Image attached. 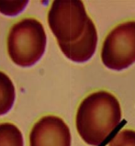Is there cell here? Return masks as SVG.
I'll list each match as a JSON object with an SVG mask.
<instances>
[{"label":"cell","mask_w":135,"mask_h":146,"mask_svg":"<svg viewBox=\"0 0 135 146\" xmlns=\"http://www.w3.org/2000/svg\"><path fill=\"white\" fill-rule=\"evenodd\" d=\"M121 120L120 102L107 91L94 92L78 107L75 125L86 143L98 146L115 130Z\"/></svg>","instance_id":"6da1fadb"},{"label":"cell","mask_w":135,"mask_h":146,"mask_svg":"<svg viewBox=\"0 0 135 146\" xmlns=\"http://www.w3.org/2000/svg\"><path fill=\"white\" fill-rule=\"evenodd\" d=\"M47 36L43 25L34 18H25L11 27L7 36V53L19 67H31L43 56Z\"/></svg>","instance_id":"7a4b0ae2"},{"label":"cell","mask_w":135,"mask_h":146,"mask_svg":"<svg viewBox=\"0 0 135 146\" xmlns=\"http://www.w3.org/2000/svg\"><path fill=\"white\" fill-rule=\"evenodd\" d=\"M89 17L79 0H55L48 12V25L58 44H70L86 32Z\"/></svg>","instance_id":"3957f363"},{"label":"cell","mask_w":135,"mask_h":146,"mask_svg":"<svg viewBox=\"0 0 135 146\" xmlns=\"http://www.w3.org/2000/svg\"><path fill=\"white\" fill-rule=\"evenodd\" d=\"M101 60L106 67L121 71L135 62V21H127L115 27L106 37Z\"/></svg>","instance_id":"277c9868"},{"label":"cell","mask_w":135,"mask_h":146,"mask_svg":"<svg viewBox=\"0 0 135 146\" xmlns=\"http://www.w3.org/2000/svg\"><path fill=\"white\" fill-rule=\"evenodd\" d=\"M70 129L60 117L47 115L34 123L29 135V146H71Z\"/></svg>","instance_id":"5b68a950"},{"label":"cell","mask_w":135,"mask_h":146,"mask_svg":"<svg viewBox=\"0 0 135 146\" xmlns=\"http://www.w3.org/2000/svg\"><path fill=\"white\" fill-rule=\"evenodd\" d=\"M66 58L74 62H85L92 58L98 45V32L94 22L89 19L84 35L74 43L58 44Z\"/></svg>","instance_id":"8992f818"},{"label":"cell","mask_w":135,"mask_h":146,"mask_svg":"<svg viewBox=\"0 0 135 146\" xmlns=\"http://www.w3.org/2000/svg\"><path fill=\"white\" fill-rule=\"evenodd\" d=\"M16 100V88L10 77L0 71V116L8 113Z\"/></svg>","instance_id":"52a82bcc"},{"label":"cell","mask_w":135,"mask_h":146,"mask_svg":"<svg viewBox=\"0 0 135 146\" xmlns=\"http://www.w3.org/2000/svg\"><path fill=\"white\" fill-rule=\"evenodd\" d=\"M0 146H24L23 134L15 124L0 123Z\"/></svg>","instance_id":"ba28073f"},{"label":"cell","mask_w":135,"mask_h":146,"mask_svg":"<svg viewBox=\"0 0 135 146\" xmlns=\"http://www.w3.org/2000/svg\"><path fill=\"white\" fill-rule=\"evenodd\" d=\"M29 1H5L0 0V13L7 17H15L25 10Z\"/></svg>","instance_id":"9c48e42d"},{"label":"cell","mask_w":135,"mask_h":146,"mask_svg":"<svg viewBox=\"0 0 135 146\" xmlns=\"http://www.w3.org/2000/svg\"><path fill=\"white\" fill-rule=\"evenodd\" d=\"M109 146H135V131H120L109 143Z\"/></svg>","instance_id":"30bf717a"}]
</instances>
